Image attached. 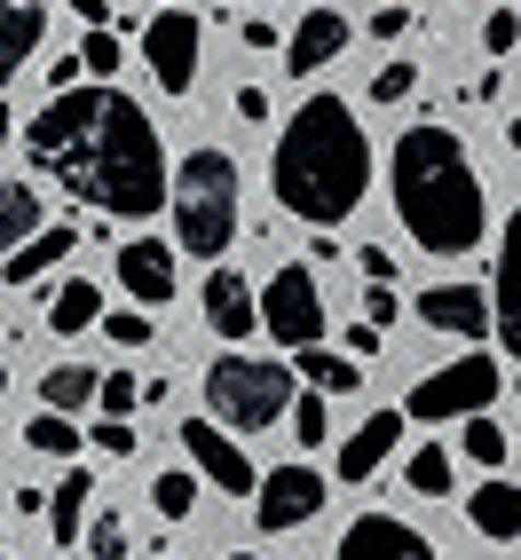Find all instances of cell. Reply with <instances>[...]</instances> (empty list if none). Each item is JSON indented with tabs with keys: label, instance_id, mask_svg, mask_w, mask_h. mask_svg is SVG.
<instances>
[{
	"label": "cell",
	"instance_id": "27",
	"mask_svg": "<svg viewBox=\"0 0 521 560\" xmlns=\"http://www.w3.org/2000/svg\"><path fill=\"white\" fill-rule=\"evenodd\" d=\"M459 458H474V466H506V427L490 419V410H474V419H466V434H459Z\"/></svg>",
	"mask_w": 521,
	"mask_h": 560
},
{
	"label": "cell",
	"instance_id": "7",
	"mask_svg": "<svg viewBox=\"0 0 521 560\" xmlns=\"http://www.w3.org/2000/svg\"><path fill=\"white\" fill-rule=\"evenodd\" d=\"M260 331H269L277 348H316L324 340V292H316V277L301 260L260 284Z\"/></svg>",
	"mask_w": 521,
	"mask_h": 560
},
{
	"label": "cell",
	"instance_id": "28",
	"mask_svg": "<svg viewBox=\"0 0 521 560\" xmlns=\"http://www.w3.org/2000/svg\"><path fill=\"white\" fill-rule=\"evenodd\" d=\"M403 481H412L419 498H451V451H435V442L412 451V458H403Z\"/></svg>",
	"mask_w": 521,
	"mask_h": 560
},
{
	"label": "cell",
	"instance_id": "19",
	"mask_svg": "<svg viewBox=\"0 0 521 560\" xmlns=\"http://www.w3.org/2000/svg\"><path fill=\"white\" fill-rule=\"evenodd\" d=\"M466 521L490 545H513L521 537V481H482V490L466 498Z\"/></svg>",
	"mask_w": 521,
	"mask_h": 560
},
{
	"label": "cell",
	"instance_id": "12",
	"mask_svg": "<svg viewBox=\"0 0 521 560\" xmlns=\"http://www.w3.org/2000/svg\"><path fill=\"white\" fill-rule=\"evenodd\" d=\"M419 324L451 331V340H482L498 324V301H482L474 284H435V292H419Z\"/></svg>",
	"mask_w": 521,
	"mask_h": 560
},
{
	"label": "cell",
	"instance_id": "40",
	"mask_svg": "<svg viewBox=\"0 0 521 560\" xmlns=\"http://www.w3.org/2000/svg\"><path fill=\"white\" fill-rule=\"evenodd\" d=\"M403 24H412V9H403V0H387V9H371V32H380V40H395Z\"/></svg>",
	"mask_w": 521,
	"mask_h": 560
},
{
	"label": "cell",
	"instance_id": "4",
	"mask_svg": "<svg viewBox=\"0 0 521 560\" xmlns=\"http://www.w3.org/2000/svg\"><path fill=\"white\" fill-rule=\"evenodd\" d=\"M174 237L198 260L230 253V237H238V159L230 151H190L174 166Z\"/></svg>",
	"mask_w": 521,
	"mask_h": 560
},
{
	"label": "cell",
	"instance_id": "43",
	"mask_svg": "<svg viewBox=\"0 0 521 560\" xmlns=\"http://www.w3.org/2000/svg\"><path fill=\"white\" fill-rule=\"evenodd\" d=\"M63 9H71V16H88V24H103V16H111V0H63Z\"/></svg>",
	"mask_w": 521,
	"mask_h": 560
},
{
	"label": "cell",
	"instance_id": "37",
	"mask_svg": "<svg viewBox=\"0 0 521 560\" xmlns=\"http://www.w3.org/2000/svg\"><path fill=\"white\" fill-rule=\"evenodd\" d=\"M356 269H363V284H395V253H387V245H363Z\"/></svg>",
	"mask_w": 521,
	"mask_h": 560
},
{
	"label": "cell",
	"instance_id": "39",
	"mask_svg": "<svg viewBox=\"0 0 521 560\" xmlns=\"http://www.w3.org/2000/svg\"><path fill=\"white\" fill-rule=\"evenodd\" d=\"M363 316H371V324H395V284H371V292H363Z\"/></svg>",
	"mask_w": 521,
	"mask_h": 560
},
{
	"label": "cell",
	"instance_id": "11",
	"mask_svg": "<svg viewBox=\"0 0 521 560\" xmlns=\"http://www.w3.org/2000/svg\"><path fill=\"white\" fill-rule=\"evenodd\" d=\"M332 560H435V545L412 529V521H395V513H356L340 529V552Z\"/></svg>",
	"mask_w": 521,
	"mask_h": 560
},
{
	"label": "cell",
	"instance_id": "31",
	"mask_svg": "<svg viewBox=\"0 0 521 560\" xmlns=\"http://www.w3.org/2000/svg\"><path fill=\"white\" fill-rule=\"evenodd\" d=\"M80 63H88V80H119V63H127V48H119V40H111V32L95 24L88 40H80Z\"/></svg>",
	"mask_w": 521,
	"mask_h": 560
},
{
	"label": "cell",
	"instance_id": "45",
	"mask_svg": "<svg viewBox=\"0 0 521 560\" xmlns=\"http://www.w3.org/2000/svg\"><path fill=\"white\" fill-rule=\"evenodd\" d=\"M221 560H253V552H221Z\"/></svg>",
	"mask_w": 521,
	"mask_h": 560
},
{
	"label": "cell",
	"instance_id": "9",
	"mask_svg": "<svg viewBox=\"0 0 521 560\" xmlns=\"http://www.w3.org/2000/svg\"><path fill=\"white\" fill-rule=\"evenodd\" d=\"M142 56H151V80L166 95H190L198 88V16L190 9H159L142 24Z\"/></svg>",
	"mask_w": 521,
	"mask_h": 560
},
{
	"label": "cell",
	"instance_id": "13",
	"mask_svg": "<svg viewBox=\"0 0 521 560\" xmlns=\"http://www.w3.org/2000/svg\"><path fill=\"white\" fill-rule=\"evenodd\" d=\"M119 284H127L135 308H166V301H174V253H166L159 237L119 245Z\"/></svg>",
	"mask_w": 521,
	"mask_h": 560
},
{
	"label": "cell",
	"instance_id": "41",
	"mask_svg": "<svg viewBox=\"0 0 521 560\" xmlns=\"http://www.w3.org/2000/svg\"><path fill=\"white\" fill-rule=\"evenodd\" d=\"M348 355H380V324H371V316L348 331Z\"/></svg>",
	"mask_w": 521,
	"mask_h": 560
},
{
	"label": "cell",
	"instance_id": "17",
	"mask_svg": "<svg viewBox=\"0 0 521 560\" xmlns=\"http://www.w3.org/2000/svg\"><path fill=\"white\" fill-rule=\"evenodd\" d=\"M498 340H506V355L521 363V206H513V221H506V245H498Z\"/></svg>",
	"mask_w": 521,
	"mask_h": 560
},
{
	"label": "cell",
	"instance_id": "36",
	"mask_svg": "<svg viewBox=\"0 0 521 560\" xmlns=\"http://www.w3.org/2000/svg\"><path fill=\"white\" fill-rule=\"evenodd\" d=\"M95 451L103 458H135V427L127 419H95Z\"/></svg>",
	"mask_w": 521,
	"mask_h": 560
},
{
	"label": "cell",
	"instance_id": "23",
	"mask_svg": "<svg viewBox=\"0 0 521 560\" xmlns=\"http://www.w3.org/2000/svg\"><path fill=\"white\" fill-rule=\"evenodd\" d=\"M71 253V230H63V221H56V230H40V237H32V245H16L9 253V269H0V277H9V292H24L32 277H40V269H56V260Z\"/></svg>",
	"mask_w": 521,
	"mask_h": 560
},
{
	"label": "cell",
	"instance_id": "33",
	"mask_svg": "<svg viewBox=\"0 0 521 560\" xmlns=\"http://www.w3.org/2000/svg\"><path fill=\"white\" fill-rule=\"evenodd\" d=\"M88 560H127V529H119V513H95V521H88Z\"/></svg>",
	"mask_w": 521,
	"mask_h": 560
},
{
	"label": "cell",
	"instance_id": "35",
	"mask_svg": "<svg viewBox=\"0 0 521 560\" xmlns=\"http://www.w3.org/2000/svg\"><path fill=\"white\" fill-rule=\"evenodd\" d=\"M482 48H490V56H513V48H521V16H513V9L482 16Z\"/></svg>",
	"mask_w": 521,
	"mask_h": 560
},
{
	"label": "cell",
	"instance_id": "34",
	"mask_svg": "<svg viewBox=\"0 0 521 560\" xmlns=\"http://www.w3.org/2000/svg\"><path fill=\"white\" fill-rule=\"evenodd\" d=\"M419 88V63H380V80H371V103H403Z\"/></svg>",
	"mask_w": 521,
	"mask_h": 560
},
{
	"label": "cell",
	"instance_id": "15",
	"mask_svg": "<svg viewBox=\"0 0 521 560\" xmlns=\"http://www.w3.org/2000/svg\"><path fill=\"white\" fill-rule=\"evenodd\" d=\"M403 419L412 410H371V419L340 442V481H371L387 458H395V442H403Z\"/></svg>",
	"mask_w": 521,
	"mask_h": 560
},
{
	"label": "cell",
	"instance_id": "30",
	"mask_svg": "<svg viewBox=\"0 0 521 560\" xmlns=\"http://www.w3.org/2000/svg\"><path fill=\"white\" fill-rule=\"evenodd\" d=\"M95 402H103V419H127L135 402H151V387H142L135 371H103V395Z\"/></svg>",
	"mask_w": 521,
	"mask_h": 560
},
{
	"label": "cell",
	"instance_id": "26",
	"mask_svg": "<svg viewBox=\"0 0 521 560\" xmlns=\"http://www.w3.org/2000/svg\"><path fill=\"white\" fill-rule=\"evenodd\" d=\"M24 442H32V451H40V458H71V451H80V427H71V410H32V419H24Z\"/></svg>",
	"mask_w": 521,
	"mask_h": 560
},
{
	"label": "cell",
	"instance_id": "16",
	"mask_svg": "<svg viewBox=\"0 0 521 560\" xmlns=\"http://www.w3.org/2000/svg\"><path fill=\"white\" fill-rule=\"evenodd\" d=\"M340 48H348V16L340 9H309L292 24V40H285V63H292V80H309V71H324Z\"/></svg>",
	"mask_w": 521,
	"mask_h": 560
},
{
	"label": "cell",
	"instance_id": "32",
	"mask_svg": "<svg viewBox=\"0 0 521 560\" xmlns=\"http://www.w3.org/2000/svg\"><path fill=\"white\" fill-rule=\"evenodd\" d=\"M151 505H159L166 521H190V505H198V481H190V474H159V481H151Z\"/></svg>",
	"mask_w": 521,
	"mask_h": 560
},
{
	"label": "cell",
	"instance_id": "6",
	"mask_svg": "<svg viewBox=\"0 0 521 560\" xmlns=\"http://www.w3.org/2000/svg\"><path fill=\"white\" fill-rule=\"evenodd\" d=\"M498 402V363L490 355H459V363H442V371H427V380L403 395V410H412L419 427H435V419H474V410H490Z\"/></svg>",
	"mask_w": 521,
	"mask_h": 560
},
{
	"label": "cell",
	"instance_id": "20",
	"mask_svg": "<svg viewBox=\"0 0 521 560\" xmlns=\"http://www.w3.org/2000/svg\"><path fill=\"white\" fill-rule=\"evenodd\" d=\"M88 498H95L88 474H63L56 481V498H48V537L56 545H88Z\"/></svg>",
	"mask_w": 521,
	"mask_h": 560
},
{
	"label": "cell",
	"instance_id": "25",
	"mask_svg": "<svg viewBox=\"0 0 521 560\" xmlns=\"http://www.w3.org/2000/svg\"><path fill=\"white\" fill-rule=\"evenodd\" d=\"M0 237H9V253L40 237V190H32V182H9V190H0Z\"/></svg>",
	"mask_w": 521,
	"mask_h": 560
},
{
	"label": "cell",
	"instance_id": "18",
	"mask_svg": "<svg viewBox=\"0 0 521 560\" xmlns=\"http://www.w3.org/2000/svg\"><path fill=\"white\" fill-rule=\"evenodd\" d=\"M40 24H48V0H0V88L16 80L40 48Z\"/></svg>",
	"mask_w": 521,
	"mask_h": 560
},
{
	"label": "cell",
	"instance_id": "3",
	"mask_svg": "<svg viewBox=\"0 0 521 560\" xmlns=\"http://www.w3.org/2000/svg\"><path fill=\"white\" fill-rule=\"evenodd\" d=\"M387 190H395V221L427 253H474L482 245V213L490 206H482V174L451 127H403L395 159H387Z\"/></svg>",
	"mask_w": 521,
	"mask_h": 560
},
{
	"label": "cell",
	"instance_id": "14",
	"mask_svg": "<svg viewBox=\"0 0 521 560\" xmlns=\"http://www.w3.org/2000/svg\"><path fill=\"white\" fill-rule=\"evenodd\" d=\"M206 324H213L230 348L253 340V331H260V292H253L238 269H213V277H206Z\"/></svg>",
	"mask_w": 521,
	"mask_h": 560
},
{
	"label": "cell",
	"instance_id": "8",
	"mask_svg": "<svg viewBox=\"0 0 521 560\" xmlns=\"http://www.w3.org/2000/svg\"><path fill=\"white\" fill-rule=\"evenodd\" d=\"M316 513H324V474H316V466L285 458L277 474H260V490H253V521H260L269 537L301 529V521H316Z\"/></svg>",
	"mask_w": 521,
	"mask_h": 560
},
{
	"label": "cell",
	"instance_id": "21",
	"mask_svg": "<svg viewBox=\"0 0 521 560\" xmlns=\"http://www.w3.org/2000/svg\"><path fill=\"white\" fill-rule=\"evenodd\" d=\"M95 316H103V292H95L88 277L56 284V301H48V331H56V340H80V331H95Z\"/></svg>",
	"mask_w": 521,
	"mask_h": 560
},
{
	"label": "cell",
	"instance_id": "5",
	"mask_svg": "<svg viewBox=\"0 0 521 560\" xmlns=\"http://www.w3.org/2000/svg\"><path fill=\"white\" fill-rule=\"evenodd\" d=\"M292 395H301V387H292V371H285V363H260V355H238V348L206 363V410H213V419L230 427V434L277 427L285 410H292Z\"/></svg>",
	"mask_w": 521,
	"mask_h": 560
},
{
	"label": "cell",
	"instance_id": "42",
	"mask_svg": "<svg viewBox=\"0 0 521 560\" xmlns=\"http://www.w3.org/2000/svg\"><path fill=\"white\" fill-rule=\"evenodd\" d=\"M238 119H269V95H260V88H238Z\"/></svg>",
	"mask_w": 521,
	"mask_h": 560
},
{
	"label": "cell",
	"instance_id": "1",
	"mask_svg": "<svg viewBox=\"0 0 521 560\" xmlns=\"http://www.w3.org/2000/svg\"><path fill=\"white\" fill-rule=\"evenodd\" d=\"M24 159L56 190H71L95 213L142 221L166 206V151L151 110L119 88H63L40 119H24Z\"/></svg>",
	"mask_w": 521,
	"mask_h": 560
},
{
	"label": "cell",
	"instance_id": "29",
	"mask_svg": "<svg viewBox=\"0 0 521 560\" xmlns=\"http://www.w3.org/2000/svg\"><path fill=\"white\" fill-rule=\"evenodd\" d=\"M324 434H332V419H324V387H301V395H292V442H301V451H316Z\"/></svg>",
	"mask_w": 521,
	"mask_h": 560
},
{
	"label": "cell",
	"instance_id": "24",
	"mask_svg": "<svg viewBox=\"0 0 521 560\" xmlns=\"http://www.w3.org/2000/svg\"><path fill=\"white\" fill-rule=\"evenodd\" d=\"M103 395V371H88V363H56L48 380H40V402L48 410H88Z\"/></svg>",
	"mask_w": 521,
	"mask_h": 560
},
{
	"label": "cell",
	"instance_id": "22",
	"mask_svg": "<svg viewBox=\"0 0 521 560\" xmlns=\"http://www.w3.org/2000/svg\"><path fill=\"white\" fill-rule=\"evenodd\" d=\"M292 363H301V380L309 387H324V395H356L363 387V355H332V348H292Z\"/></svg>",
	"mask_w": 521,
	"mask_h": 560
},
{
	"label": "cell",
	"instance_id": "2",
	"mask_svg": "<svg viewBox=\"0 0 521 560\" xmlns=\"http://www.w3.org/2000/svg\"><path fill=\"white\" fill-rule=\"evenodd\" d=\"M269 190L292 221H309V230H332V221H348L371 190V142L356 127V110L340 95H309L292 110V127L277 135L269 151Z\"/></svg>",
	"mask_w": 521,
	"mask_h": 560
},
{
	"label": "cell",
	"instance_id": "10",
	"mask_svg": "<svg viewBox=\"0 0 521 560\" xmlns=\"http://www.w3.org/2000/svg\"><path fill=\"white\" fill-rule=\"evenodd\" d=\"M182 451H190V466L213 481V490H230V498H253V490H260L253 458L238 451V434L221 427V419H190V427H182Z\"/></svg>",
	"mask_w": 521,
	"mask_h": 560
},
{
	"label": "cell",
	"instance_id": "44",
	"mask_svg": "<svg viewBox=\"0 0 521 560\" xmlns=\"http://www.w3.org/2000/svg\"><path fill=\"white\" fill-rule=\"evenodd\" d=\"M506 142H513V151H521V119H513V127H506Z\"/></svg>",
	"mask_w": 521,
	"mask_h": 560
},
{
	"label": "cell",
	"instance_id": "38",
	"mask_svg": "<svg viewBox=\"0 0 521 560\" xmlns=\"http://www.w3.org/2000/svg\"><path fill=\"white\" fill-rule=\"evenodd\" d=\"M103 331H111L119 348H142V340H151V324H142V316H103Z\"/></svg>",
	"mask_w": 521,
	"mask_h": 560
}]
</instances>
